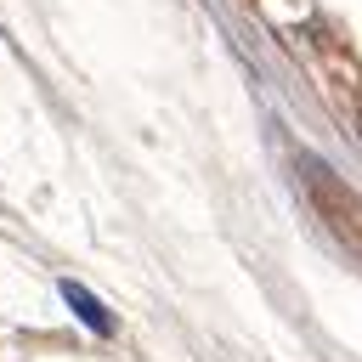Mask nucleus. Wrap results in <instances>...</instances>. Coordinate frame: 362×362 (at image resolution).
I'll return each mask as SVG.
<instances>
[{
  "instance_id": "f257e3e1",
  "label": "nucleus",
  "mask_w": 362,
  "mask_h": 362,
  "mask_svg": "<svg viewBox=\"0 0 362 362\" xmlns=\"http://www.w3.org/2000/svg\"><path fill=\"white\" fill-rule=\"evenodd\" d=\"M62 300L74 305V317H79L90 334H113V317L102 311V300H96L90 288H79V283H62Z\"/></svg>"
}]
</instances>
